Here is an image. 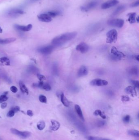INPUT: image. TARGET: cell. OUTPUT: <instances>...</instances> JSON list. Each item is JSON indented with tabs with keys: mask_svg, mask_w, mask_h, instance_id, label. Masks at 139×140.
<instances>
[{
	"mask_svg": "<svg viewBox=\"0 0 139 140\" xmlns=\"http://www.w3.org/2000/svg\"><path fill=\"white\" fill-rule=\"evenodd\" d=\"M77 35V33L75 32H67L61 34L53 39L52 41V44L54 47L60 46L74 39Z\"/></svg>",
	"mask_w": 139,
	"mask_h": 140,
	"instance_id": "1",
	"label": "cell"
},
{
	"mask_svg": "<svg viewBox=\"0 0 139 140\" xmlns=\"http://www.w3.org/2000/svg\"><path fill=\"white\" fill-rule=\"evenodd\" d=\"M118 33L116 29H111L107 33V43H114L118 39Z\"/></svg>",
	"mask_w": 139,
	"mask_h": 140,
	"instance_id": "2",
	"label": "cell"
},
{
	"mask_svg": "<svg viewBox=\"0 0 139 140\" xmlns=\"http://www.w3.org/2000/svg\"><path fill=\"white\" fill-rule=\"evenodd\" d=\"M10 131L13 134L17 135L22 139H27L30 137L31 135V133L30 132L28 131H20L14 128H11Z\"/></svg>",
	"mask_w": 139,
	"mask_h": 140,
	"instance_id": "3",
	"label": "cell"
},
{
	"mask_svg": "<svg viewBox=\"0 0 139 140\" xmlns=\"http://www.w3.org/2000/svg\"><path fill=\"white\" fill-rule=\"evenodd\" d=\"M124 23V20L120 18H115L109 20L107 22V24L109 26L117 27L118 28H121L123 27Z\"/></svg>",
	"mask_w": 139,
	"mask_h": 140,
	"instance_id": "4",
	"label": "cell"
},
{
	"mask_svg": "<svg viewBox=\"0 0 139 140\" xmlns=\"http://www.w3.org/2000/svg\"><path fill=\"white\" fill-rule=\"evenodd\" d=\"M54 48V46L53 45H48L38 48L37 50L41 54L47 55L51 54L53 51Z\"/></svg>",
	"mask_w": 139,
	"mask_h": 140,
	"instance_id": "5",
	"label": "cell"
},
{
	"mask_svg": "<svg viewBox=\"0 0 139 140\" xmlns=\"http://www.w3.org/2000/svg\"><path fill=\"white\" fill-rule=\"evenodd\" d=\"M90 47L89 45L83 42L80 43L76 47V50L82 53H87Z\"/></svg>",
	"mask_w": 139,
	"mask_h": 140,
	"instance_id": "6",
	"label": "cell"
},
{
	"mask_svg": "<svg viewBox=\"0 0 139 140\" xmlns=\"http://www.w3.org/2000/svg\"><path fill=\"white\" fill-rule=\"evenodd\" d=\"M97 5V2L96 1H91L88 3L80 7L81 10L83 12H88L93 9Z\"/></svg>",
	"mask_w": 139,
	"mask_h": 140,
	"instance_id": "7",
	"label": "cell"
},
{
	"mask_svg": "<svg viewBox=\"0 0 139 140\" xmlns=\"http://www.w3.org/2000/svg\"><path fill=\"white\" fill-rule=\"evenodd\" d=\"M90 84L93 86H107L108 84V82L105 80L100 79H96L93 80L90 82Z\"/></svg>",
	"mask_w": 139,
	"mask_h": 140,
	"instance_id": "8",
	"label": "cell"
},
{
	"mask_svg": "<svg viewBox=\"0 0 139 140\" xmlns=\"http://www.w3.org/2000/svg\"><path fill=\"white\" fill-rule=\"evenodd\" d=\"M119 1L118 0H109L106 2H104L101 5V8L102 9H107L115 6L118 3Z\"/></svg>",
	"mask_w": 139,
	"mask_h": 140,
	"instance_id": "9",
	"label": "cell"
},
{
	"mask_svg": "<svg viewBox=\"0 0 139 140\" xmlns=\"http://www.w3.org/2000/svg\"><path fill=\"white\" fill-rule=\"evenodd\" d=\"M24 13L22 10L20 9H13L8 11V15L10 17H14Z\"/></svg>",
	"mask_w": 139,
	"mask_h": 140,
	"instance_id": "10",
	"label": "cell"
},
{
	"mask_svg": "<svg viewBox=\"0 0 139 140\" xmlns=\"http://www.w3.org/2000/svg\"><path fill=\"white\" fill-rule=\"evenodd\" d=\"M15 29L21 31L23 32H27L30 30L32 28V24L28 25L27 26H21L19 25L16 24L14 26Z\"/></svg>",
	"mask_w": 139,
	"mask_h": 140,
	"instance_id": "11",
	"label": "cell"
},
{
	"mask_svg": "<svg viewBox=\"0 0 139 140\" xmlns=\"http://www.w3.org/2000/svg\"><path fill=\"white\" fill-rule=\"evenodd\" d=\"M111 53L113 55V56L120 59L121 58L125 57V55L121 52L118 50L116 47L113 46L111 49Z\"/></svg>",
	"mask_w": 139,
	"mask_h": 140,
	"instance_id": "12",
	"label": "cell"
},
{
	"mask_svg": "<svg viewBox=\"0 0 139 140\" xmlns=\"http://www.w3.org/2000/svg\"><path fill=\"white\" fill-rule=\"evenodd\" d=\"M38 19L42 22H50L52 21V18L47 14H43L38 16Z\"/></svg>",
	"mask_w": 139,
	"mask_h": 140,
	"instance_id": "13",
	"label": "cell"
},
{
	"mask_svg": "<svg viewBox=\"0 0 139 140\" xmlns=\"http://www.w3.org/2000/svg\"><path fill=\"white\" fill-rule=\"evenodd\" d=\"M88 73V70L87 68L85 66H82L80 67L78 71L77 76L78 77H82L86 75H87Z\"/></svg>",
	"mask_w": 139,
	"mask_h": 140,
	"instance_id": "14",
	"label": "cell"
},
{
	"mask_svg": "<svg viewBox=\"0 0 139 140\" xmlns=\"http://www.w3.org/2000/svg\"><path fill=\"white\" fill-rule=\"evenodd\" d=\"M125 91L128 94L130 95L132 97L137 96V91L135 87L132 86H128L125 89Z\"/></svg>",
	"mask_w": 139,
	"mask_h": 140,
	"instance_id": "15",
	"label": "cell"
},
{
	"mask_svg": "<svg viewBox=\"0 0 139 140\" xmlns=\"http://www.w3.org/2000/svg\"><path fill=\"white\" fill-rule=\"evenodd\" d=\"M128 17V22L131 24L134 23L136 21V14L135 12H131L128 14L127 15Z\"/></svg>",
	"mask_w": 139,
	"mask_h": 140,
	"instance_id": "16",
	"label": "cell"
},
{
	"mask_svg": "<svg viewBox=\"0 0 139 140\" xmlns=\"http://www.w3.org/2000/svg\"><path fill=\"white\" fill-rule=\"evenodd\" d=\"M52 125L51 126V129L52 130L55 131L58 130L60 126V124L58 122L54 120H52L51 121Z\"/></svg>",
	"mask_w": 139,
	"mask_h": 140,
	"instance_id": "17",
	"label": "cell"
},
{
	"mask_svg": "<svg viewBox=\"0 0 139 140\" xmlns=\"http://www.w3.org/2000/svg\"><path fill=\"white\" fill-rule=\"evenodd\" d=\"M75 112H76L78 114L79 118H80V119L82 121H85V119H84V116H83V112H82L80 107L78 104H75Z\"/></svg>",
	"mask_w": 139,
	"mask_h": 140,
	"instance_id": "18",
	"label": "cell"
},
{
	"mask_svg": "<svg viewBox=\"0 0 139 140\" xmlns=\"http://www.w3.org/2000/svg\"><path fill=\"white\" fill-rule=\"evenodd\" d=\"M60 99L62 103L65 107H69L70 105V102L66 98L64 93H62L60 95Z\"/></svg>",
	"mask_w": 139,
	"mask_h": 140,
	"instance_id": "19",
	"label": "cell"
},
{
	"mask_svg": "<svg viewBox=\"0 0 139 140\" xmlns=\"http://www.w3.org/2000/svg\"><path fill=\"white\" fill-rule=\"evenodd\" d=\"M10 65V60L6 57L0 58V66H9Z\"/></svg>",
	"mask_w": 139,
	"mask_h": 140,
	"instance_id": "20",
	"label": "cell"
},
{
	"mask_svg": "<svg viewBox=\"0 0 139 140\" xmlns=\"http://www.w3.org/2000/svg\"><path fill=\"white\" fill-rule=\"evenodd\" d=\"M19 86H20V89L21 90V91L23 93H25L27 95L28 94V90L22 81H20L19 82Z\"/></svg>",
	"mask_w": 139,
	"mask_h": 140,
	"instance_id": "21",
	"label": "cell"
},
{
	"mask_svg": "<svg viewBox=\"0 0 139 140\" xmlns=\"http://www.w3.org/2000/svg\"><path fill=\"white\" fill-rule=\"evenodd\" d=\"M16 40L15 38H9L5 39H0V44H5L9 43H12Z\"/></svg>",
	"mask_w": 139,
	"mask_h": 140,
	"instance_id": "22",
	"label": "cell"
},
{
	"mask_svg": "<svg viewBox=\"0 0 139 140\" xmlns=\"http://www.w3.org/2000/svg\"><path fill=\"white\" fill-rule=\"evenodd\" d=\"M125 8V6L124 5H122L120 6H119L117 7V8L116 9V10L114 11L113 14V16H116L117 15L119 14L121 12H122V11Z\"/></svg>",
	"mask_w": 139,
	"mask_h": 140,
	"instance_id": "23",
	"label": "cell"
},
{
	"mask_svg": "<svg viewBox=\"0 0 139 140\" xmlns=\"http://www.w3.org/2000/svg\"><path fill=\"white\" fill-rule=\"evenodd\" d=\"M128 135L134 136L135 137H139V132L138 130L131 129L128 131Z\"/></svg>",
	"mask_w": 139,
	"mask_h": 140,
	"instance_id": "24",
	"label": "cell"
},
{
	"mask_svg": "<svg viewBox=\"0 0 139 140\" xmlns=\"http://www.w3.org/2000/svg\"><path fill=\"white\" fill-rule=\"evenodd\" d=\"M37 127L38 130L42 131L43 130L45 127V123L43 120L38 122V123H37Z\"/></svg>",
	"mask_w": 139,
	"mask_h": 140,
	"instance_id": "25",
	"label": "cell"
},
{
	"mask_svg": "<svg viewBox=\"0 0 139 140\" xmlns=\"http://www.w3.org/2000/svg\"><path fill=\"white\" fill-rule=\"evenodd\" d=\"M129 72L132 75H137L138 74L139 71L137 68L133 67L129 69Z\"/></svg>",
	"mask_w": 139,
	"mask_h": 140,
	"instance_id": "26",
	"label": "cell"
},
{
	"mask_svg": "<svg viewBox=\"0 0 139 140\" xmlns=\"http://www.w3.org/2000/svg\"><path fill=\"white\" fill-rule=\"evenodd\" d=\"M94 115H100L103 119H106V116L100 110H96L94 112Z\"/></svg>",
	"mask_w": 139,
	"mask_h": 140,
	"instance_id": "27",
	"label": "cell"
},
{
	"mask_svg": "<svg viewBox=\"0 0 139 140\" xmlns=\"http://www.w3.org/2000/svg\"><path fill=\"white\" fill-rule=\"evenodd\" d=\"M41 88L44 90L46 91H50L52 89L51 86L49 84L47 83H44V82L43 85H42Z\"/></svg>",
	"mask_w": 139,
	"mask_h": 140,
	"instance_id": "28",
	"label": "cell"
},
{
	"mask_svg": "<svg viewBox=\"0 0 139 140\" xmlns=\"http://www.w3.org/2000/svg\"><path fill=\"white\" fill-rule=\"evenodd\" d=\"M47 14L52 18V17H55L56 16L59 15L60 14V12H59V11H50Z\"/></svg>",
	"mask_w": 139,
	"mask_h": 140,
	"instance_id": "29",
	"label": "cell"
},
{
	"mask_svg": "<svg viewBox=\"0 0 139 140\" xmlns=\"http://www.w3.org/2000/svg\"><path fill=\"white\" fill-rule=\"evenodd\" d=\"M86 139L88 140H111L108 139H104V138L92 136H88L86 137Z\"/></svg>",
	"mask_w": 139,
	"mask_h": 140,
	"instance_id": "30",
	"label": "cell"
},
{
	"mask_svg": "<svg viewBox=\"0 0 139 140\" xmlns=\"http://www.w3.org/2000/svg\"><path fill=\"white\" fill-rule=\"evenodd\" d=\"M8 99V97L6 95L3 94L1 96H0V103H3L7 100Z\"/></svg>",
	"mask_w": 139,
	"mask_h": 140,
	"instance_id": "31",
	"label": "cell"
},
{
	"mask_svg": "<svg viewBox=\"0 0 139 140\" xmlns=\"http://www.w3.org/2000/svg\"><path fill=\"white\" fill-rule=\"evenodd\" d=\"M39 100L42 103H46L47 102V98L44 95H41L39 97Z\"/></svg>",
	"mask_w": 139,
	"mask_h": 140,
	"instance_id": "32",
	"label": "cell"
},
{
	"mask_svg": "<svg viewBox=\"0 0 139 140\" xmlns=\"http://www.w3.org/2000/svg\"><path fill=\"white\" fill-rule=\"evenodd\" d=\"M106 124V122L104 120H99L97 122V125L98 127H102Z\"/></svg>",
	"mask_w": 139,
	"mask_h": 140,
	"instance_id": "33",
	"label": "cell"
},
{
	"mask_svg": "<svg viewBox=\"0 0 139 140\" xmlns=\"http://www.w3.org/2000/svg\"><path fill=\"white\" fill-rule=\"evenodd\" d=\"M37 77L40 81H43L46 80V77L43 75H41L40 74H37Z\"/></svg>",
	"mask_w": 139,
	"mask_h": 140,
	"instance_id": "34",
	"label": "cell"
},
{
	"mask_svg": "<svg viewBox=\"0 0 139 140\" xmlns=\"http://www.w3.org/2000/svg\"><path fill=\"white\" fill-rule=\"evenodd\" d=\"M132 84L134 85L135 88H139V81L137 80H131V81Z\"/></svg>",
	"mask_w": 139,
	"mask_h": 140,
	"instance_id": "35",
	"label": "cell"
},
{
	"mask_svg": "<svg viewBox=\"0 0 139 140\" xmlns=\"http://www.w3.org/2000/svg\"><path fill=\"white\" fill-rule=\"evenodd\" d=\"M15 113L14 111L11 109L9 111V112H8L7 115V116L8 117H12L14 115Z\"/></svg>",
	"mask_w": 139,
	"mask_h": 140,
	"instance_id": "36",
	"label": "cell"
},
{
	"mask_svg": "<svg viewBox=\"0 0 139 140\" xmlns=\"http://www.w3.org/2000/svg\"><path fill=\"white\" fill-rule=\"evenodd\" d=\"M121 100L122 102H128L130 100V98L128 97V96H122L121 97Z\"/></svg>",
	"mask_w": 139,
	"mask_h": 140,
	"instance_id": "37",
	"label": "cell"
},
{
	"mask_svg": "<svg viewBox=\"0 0 139 140\" xmlns=\"http://www.w3.org/2000/svg\"><path fill=\"white\" fill-rule=\"evenodd\" d=\"M130 120V115H127L123 118V121L126 123H128Z\"/></svg>",
	"mask_w": 139,
	"mask_h": 140,
	"instance_id": "38",
	"label": "cell"
},
{
	"mask_svg": "<svg viewBox=\"0 0 139 140\" xmlns=\"http://www.w3.org/2000/svg\"><path fill=\"white\" fill-rule=\"evenodd\" d=\"M139 5V1L137 0V1H135L134 2H133L130 5V7H138Z\"/></svg>",
	"mask_w": 139,
	"mask_h": 140,
	"instance_id": "39",
	"label": "cell"
},
{
	"mask_svg": "<svg viewBox=\"0 0 139 140\" xmlns=\"http://www.w3.org/2000/svg\"><path fill=\"white\" fill-rule=\"evenodd\" d=\"M11 109L14 111L15 113L18 112L20 111V108L19 106H15V107L11 108Z\"/></svg>",
	"mask_w": 139,
	"mask_h": 140,
	"instance_id": "40",
	"label": "cell"
},
{
	"mask_svg": "<svg viewBox=\"0 0 139 140\" xmlns=\"http://www.w3.org/2000/svg\"><path fill=\"white\" fill-rule=\"evenodd\" d=\"M10 90L11 91V92H12L14 93H16L18 91V88L15 86H11V87L10 88Z\"/></svg>",
	"mask_w": 139,
	"mask_h": 140,
	"instance_id": "41",
	"label": "cell"
},
{
	"mask_svg": "<svg viewBox=\"0 0 139 140\" xmlns=\"http://www.w3.org/2000/svg\"><path fill=\"white\" fill-rule=\"evenodd\" d=\"M27 115L30 117H32L33 115V112L31 110H27Z\"/></svg>",
	"mask_w": 139,
	"mask_h": 140,
	"instance_id": "42",
	"label": "cell"
},
{
	"mask_svg": "<svg viewBox=\"0 0 139 140\" xmlns=\"http://www.w3.org/2000/svg\"><path fill=\"white\" fill-rule=\"evenodd\" d=\"M36 69H37V68L35 67V66H30V68H29V70H30L31 71H32V72H36Z\"/></svg>",
	"mask_w": 139,
	"mask_h": 140,
	"instance_id": "43",
	"label": "cell"
},
{
	"mask_svg": "<svg viewBox=\"0 0 139 140\" xmlns=\"http://www.w3.org/2000/svg\"><path fill=\"white\" fill-rule=\"evenodd\" d=\"M7 106V103L6 102H3L1 104V108L2 109H5L6 107Z\"/></svg>",
	"mask_w": 139,
	"mask_h": 140,
	"instance_id": "44",
	"label": "cell"
},
{
	"mask_svg": "<svg viewBox=\"0 0 139 140\" xmlns=\"http://www.w3.org/2000/svg\"><path fill=\"white\" fill-rule=\"evenodd\" d=\"M135 59H136V60H137V61H139V55H137V56H135Z\"/></svg>",
	"mask_w": 139,
	"mask_h": 140,
	"instance_id": "45",
	"label": "cell"
},
{
	"mask_svg": "<svg viewBox=\"0 0 139 140\" xmlns=\"http://www.w3.org/2000/svg\"><path fill=\"white\" fill-rule=\"evenodd\" d=\"M3 32V29H2L0 27V33H1Z\"/></svg>",
	"mask_w": 139,
	"mask_h": 140,
	"instance_id": "46",
	"label": "cell"
},
{
	"mask_svg": "<svg viewBox=\"0 0 139 140\" xmlns=\"http://www.w3.org/2000/svg\"><path fill=\"white\" fill-rule=\"evenodd\" d=\"M139 16H138V17H137V18H136V21H137V22H138H138H139Z\"/></svg>",
	"mask_w": 139,
	"mask_h": 140,
	"instance_id": "47",
	"label": "cell"
},
{
	"mask_svg": "<svg viewBox=\"0 0 139 140\" xmlns=\"http://www.w3.org/2000/svg\"><path fill=\"white\" fill-rule=\"evenodd\" d=\"M0 140H2L1 139H0Z\"/></svg>",
	"mask_w": 139,
	"mask_h": 140,
	"instance_id": "48",
	"label": "cell"
}]
</instances>
